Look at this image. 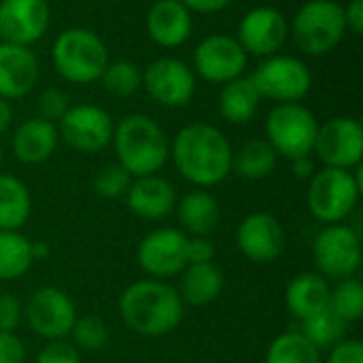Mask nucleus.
<instances>
[{
	"label": "nucleus",
	"instance_id": "39",
	"mask_svg": "<svg viewBox=\"0 0 363 363\" xmlns=\"http://www.w3.org/2000/svg\"><path fill=\"white\" fill-rule=\"evenodd\" d=\"M323 363H363V345L359 340L345 338L330 349V355Z\"/></svg>",
	"mask_w": 363,
	"mask_h": 363
},
{
	"label": "nucleus",
	"instance_id": "47",
	"mask_svg": "<svg viewBox=\"0 0 363 363\" xmlns=\"http://www.w3.org/2000/svg\"><path fill=\"white\" fill-rule=\"evenodd\" d=\"M0 164H2V147H0Z\"/></svg>",
	"mask_w": 363,
	"mask_h": 363
},
{
	"label": "nucleus",
	"instance_id": "38",
	"mask_svg": "<svg viewBox=\"0 0 363 363\" xmlns=\"http://www.w3.org/2000/svg\"><path fill=\"white\" fill-rule=\"evenodd\" d=\"M23 319V306L13 294H0V332H15Z\"/></svg>",
	"mask_w": 363,
	"mask_h": 363
},
{
	"label": "nucleus",
	"instance_id": "4",
	"mask_svg": "<svg viewBox=\"0 0 363 363\" xmlns=\"http://www.w3.org/2000/svg\"><path fill=\"white\" fill-rule=\"evenodd\" d=\"M111 62L104 40L89 28H66L51 45V64L55 72L74 85H89L100 81Z\"/></svg>",
	"mask_w": 363,
	"mask_h": 363
},
{
	"label": "nucleus",
	"instance_id": "31",
	"mask_svg": "<svg viewBox=\"0 0 363 363\" xmlns=\"http://www.w3.org/2000/svg\"><path fill=\"white\" fill-rule=\"evenodd\" d=\"M298 332L306 340H311L319 351H323V349H332L340 340H345L347 323L332 308H325V311L313 315L311 319L300 321V330Z\"/></svg>",
	"mask_w": 363,
	"mask_h": 363
},
{
	"label": "nucleus",
	"instance_id": "23",
	"mask_svg": "<svg viewBox=\"0 0 363 363\" xmlns=\"http://www.w3.org/2000/svg\"><path fill=\"white\" fill-rule=\"evenodd\" d=\"M330 296L332 287L325 277L319 272H300L285 289V306L294 319L304 321L330 308Z\"/></svg>",
	"mask_w": 363,
	"mask_h": 363
},
{
	"label": "nucleus",
	"instance_id": "36",
	"mask_svg": "<svg viewBox=\"0 0 363 363\" xmlns=\"http://www.w3.org/2000/svg\"><path fill=\"white\" fill-rule=\"evenodd\" d=\"M68 108H70V98L60 87H45L36 98L38 117H43L51 123H57Z\"/></svg>",
	"mask_w": 363,
	"mask_h": 363
},
{
	"label": "nucleus",
	"instance_id": "9",
	"mask_svg": "<svg viewBox=\"0 0 363 363\" xmlns=\"http://www.w3.org/2000/svg\"><path fill=\"white\" fill-rule=\"evenodd\" d=\"M317 272L328 281L355 277L362 266V236L349 223L325 225L313 242Z\"/></svg>",
	"mask_w": 363,
	"mask_h": 363
},
{
	"label": "nucleus",
	"instance_id": "24",
	"mask_svg": "<svg viewBox=\"0 0 363 363\" xmlns=\"http://www.w3.org/2000/svg\"><path fill=\"white\" fill-rule=\"evenodd\" d=\"M177 217L181 232L187 236H211L221 219L219 202L208 189H191L177 202Z\"/></svg>",
	"mask_w": 363,
	"mask_h": 363
},
{
	"label": "nucleus",
	"instance_id": "13",
	"mask_svg": "<svg viewBox=\"0 0 363 363\" xmlns=\"http://www.w3.org/2000/svg\"><path fill=\"white\" fill-rule=\"evenodd\" d=\"M23 317L36 336L51 342L70 336L77 321V308L64 289L40 287L28 298L23 306Z\"/></svg>",
	"mask_w": 363,
	"mask_h": 363
},
{
	"label": "nucleus",
	"instance_id": "7",
	"mask_svg": "<svg viewBox=\"0 0 363 363\" xmlns=\"http://www.w3.org/2000/svg\"><path fill=\"white\" fill-rule=\"evenodd\" d=\"M319 121L302 102L274 104L266 117V140L279 157L296 160L311 155L315 149Z\"/></svg>",
	"mask_w": 363,
	"mask_h": 363
},
{
	"label": "nucleus",
	"instance_id": "6",
	"mask_svg": "<svg viewBox=\"0 0 363 363\" xmlns=\"http://www.w3.org/2000/svg\"><path fill=\"white\" fill-rule=\"evenodd\" d=\"M347 34L345 6L334 0L304 2L289 23V36L306 55H325L334 51Z\"/></svg>",
	"mask_w": 363,
	"mask_h": 363
},
{
	"label": "nucleus",
	"instance_id": "17",
	"mask_svg": "<svg viewBox=\"0 0 363 363\" xmlns=\"http://www.w3.org/2000/svg\"><path fill=\"white\" fill-rule=\"evenodd\" d=\"M51 23L47 0H0V38L30 47L40 40Z\"/></svg>",
	"mask_w": 363,
	"mask_h": 363
},
{
	"label": "nucleus",
	"instance_id": "45",
	"mask_svg": "<svg viewBox=\"0 0 363 363\" xmlns=\"http://www.w3.org/2000/svg\"><path fill=\"white\" fill-rule=\"evenodd\" d=\"M13 117H15V111H13V104L11 100L2 98L0 96V136L6 134L13 125Z\"/></svg>",
	"mask_w": 363,
	"mask_h": 363
},
{
	"label": "nucleus",
	"instance_id": "19",
	"mask_svg": "<svg viewBox=\"0 0 363 363\" xmlns=\"http://www.w3.org/2000/svg\"><path fill=\"white\" fill-rule=\"evenodd\" d=\"M40 66L30 47L0 40V96L19 100L34 91Z\"/></svg>",
	"mask_w": 363,
	"mask_h": 363
},
{
	"label": "nucleus",
	"instance_id": "40",
	"mask_svg": "<svg viewBox=\"0 0 363 363\" xmlns=\"http://www.w3.org/2000/svg\"><path fill=\"white\" fill-rule=\"evenodd\" d=\"M215 259V245L208 236H189L187 240V266L189 264H208Z\"/></svg>",
	"mask_w": 363,
	"mask_h": 363
},
{
	"label": "nucleus",
	"instance_id": "26",
	"mask_svg": "<svg viewBox=\"0 0 363 363\" xmlns=\"http://www.w3.org/2000/svg\"><path fill=\"white\" fill-rule=\"evenodd\" d=\"M259 102H262V96L257 94L253 81L242 74V77L221 85L217 108H219L221 119H225L228 123L245 125L257 115Z\"/></svg>",
	"mask_w": 363,
	"mask_h": 363
},
{
	"label": "nucleus",
	"instance_id": "32",
	"mask_svg": "<svg viewBox=\"0 0 363 363\" xmlns=\"http://www.w3.org/2000/svg\"><path fill=\"white\" fill-rule=\"evenodd\" d=\"M102 87L117 98H128L143 87V70L132 60H111L100 77Z\"/></svg>",
	"mask_w": 363,
	"mask_h": 363
},
{
	"label": "nucleus",
	"instance_id": "41",
	"mask_svg": "<svg viewBox=\"0 0 363 363\" xmlns=\"http://www.w3.org/2000/svg\"><path fill=\"white\" fill-rule=\"evenodd\" d=\"M26 349L15 332H0V363H23Z\"/></svg>",
	"mask_w": 363,
	"mask_h": 363
},
{
	"label": "nucleus",
	"instance_id": "16",
	"mask_svg": "<svg viewBox=\"0 0 363 363\" xmlns=\"http://www.w3.org/2000/svg\"><path fill=\"white\" fill-rule=\"evenodd\" d=\"M289 38V21L283 11L274 6H255L245 13L238 23L236 40L247 51V55L268 57L281 53Z\"/></svg>",
	"mask_w": 363,
	"mask_h": 363
},
{
	"label": "nucleus",
	"instance_id": "35",
	"mask_svg": "<svg viewBox=\"0 0 363 363\" xmlns=\"http://www.w3.org/2000/svg\"><path fill=\"white\" fill-rule=\"evenodd\" d=\"M130 183H132V177L119 164H108L96 172L94 191L104 200H117V198L125 196Z\"/></svg>",
	"mask_w": 363,
	"mask_h": 363
},
{
	"label": "nucleus",
	"instance_id": "30",
	"mask_svg": "<svg viewBox=\"0 0 363 363\" xmlns=\"http://www.w3.org/2000/svg\"><path fill=\"white\" fill-rule=\"evenodd\" d=\"M266 363H323V357L300 332H285L270 342Z\"/></svg>",
	"mask_w": 363,
	"mask_h": 363
},
{
	"label": "nucleus",
	"instance_id": "42",
	"mask_svg": "<svg viewBox=\"0 0 363 363\" xmlns=\"http://www.w3.org/2000/svg\"><path fill=\"white\" fill-rule=\"evenodd\" d=\"M345 21H347V30L353 34H362L363 32V0H351L345 6Z\"/></svg>",
	"mask_w": 363,
	"mask_h": 363
},
{
	"label": "nucleus",
	"instance_id": "14",
	"mask_svg": "<svg viewBox=\"0 0 363 363\" xmlns=\"http://www.w3.org/2000/svg\"><path fill=\"white\" fill-rule=\"evenodd\" d=\"M313 151L328 168L353 170V168L362 166V121L353 119V117H332L325 123H319Z\"/></svg>",
	"mask_w": 363,
	"mask_h": 363
},
{
	"label": "nucleus",
	"instance_id": "10",
	"mask_svg": "<svg viewBox=\"0 0 363 363\" xmlns=\"http://www.w3.org/2000/svg\"><path fill=\"white\" fill-rule=\"evenodd\" d=\"M143 87L147 96L166 108H183L196 96V72L179 57H157L143 70Z\"/></svg>",
	"mask_w": 363,
	"mask_h": 363
},
{
	"label": "nucleus",
	"instance_id": "12",
	"mask_svg": "<svg viewBox=\"0 0 363 363\" xmlns=\"http://www.w3.org/2000/svg\"><path fill=\"white\" fill-rule=\"evenodd\" d=\"M249 55L230 34H208L194 49V72L208 83L225 85L245 74Z\"/></svg>",
	"mask_w": 363,
	"mask_h": 363
},
{
	"label": "nucleus",
	"instance_id": "5",
	"mask_svg": "<svg viewBox=\"0 0 363 363\" xmlns=\"http://www.w3.org/2000/svg\"><path fill=\"white\" fill-rule=\"evenodd\" d=\"M362 189V166L353 170L323 166L308 181L306 204L317 221L325 225L345 223L355 213Z\"/></svg>",
	"mask_w": 363,
	"mask_h": 363
},
{
	"label": "nucleus",
	"instance_id": "28",
	"mask_svg": "<svg viewBox=\"0 0 363 363\" xmlns=\"http://www.w3.org/2000/svg\"><path fill=\"white\" fill-rule=\"evenodd\" d=\"M277 162L279 155L270 147V143L253 138L232 153V172H236L245 181H262L274 172Z\"/></svg>",
	"mask_w": 363,
	"mask_h": 363
},
{
	"label": "nucleus",
	"instance_id": "22",
	"mask_svg": "<svg viewBox=\"0 0 363 363\" xmlns=\"http://www.w3.org/2000/svg\"><path fill=\"white\" fill-rule=\"evenodd\" d=\"M60 143L57 125L43 119V117H30L21 121L11 138V149L17 162L26 166H36L47 162Z\"/></svg>",
	"mask_w": 363,
	"mask_h": 363
},
{
	"label": "nucleus",
	"instance_id": "21",
	"mask_svg": "<svg viewBox=\"0 0 363 363\" xmlns=\"http://www.w3.org/2000/svg\"><path fill=\"white\" fill-rule=\"evenodd\" d=\"M194 32L191 11L181 0H155L147 13L149 38L166 49L181 47Z\"/></svg>",
	"mask_w": 363,
	"mask_h": 363
},
{
	"label": "nucleus",
	"instance_id": "25",
	"mask_svg": "<svg viewBox=\"0 0 363 363\" xmlns=\"http://www.w3.org/2000/svg\"><path fill=\"white\" fill-rule=\"evenodd\" d=\"M225 287V277L219 266L208 264H189L181 272V287L177 289L183 304L189 306H208L213 304Z\"/></svg>",
	"mask_w": 363,
	"mask_h": 363
},
{
	"label": "nucleus",
	"instance_id": "2",
	"mask_svg": "<svg viewBox=\"0 0 363 363\" xmlns=\"http://www.w3.org/2000/svg\"><path fill=\"white\" fill-rule=\"evenodd\" d=\"M121 321L136 334L157 338L174 332L185 315V304L166 281L145 279L132 283L119 296Z\"/></svg>",
	"mask_w": 363,
	"mask_h": 363
},
{
	"label": "nucleus",
	"instance_id": "33",
	"mask_svg": "<svg viewBox=\"0 0 363 363\" xmlns=\"http://www.w3.org/2000/svg\"><path fill=\"white\" fill-rule=\"evenodd\" d=\"M330 308L349 325L363 317V285L357 279H342L336 281L330 296Z\"/></svg>",
	"mask_w": 363,
	"mask_h": 363
},
{
	"label": "nucleus",
	"instance_id": "15",
	"mask_svg": "<svg viewBox=\"0 0 363 363\" xmlns=\"http://www.w3.org/2000/svg\"><path fill=\"white\" fill-rule=\"evenodd\" d=\"M187 240L189 236L177 228L153 230L140 240L136 262L151 279L177 277L187 268Z\"/></svg>",
	"mask_w": 363,
	"mask_h": 363
},
{
	"label": "nucleus",
	"instance_id": "27",
	"mask_svg": "<svg viewBox=\"0 0 363 363\" xmlns=\"http://www.w3.org/2000/svg\"><path fill=\"white\" fill-rule=\"evenodd\" d=\"M32 213L28 185L15 174L0 172V230H19Z\"/></svg>",
	"mask_w": 363,
	"mask_h": 363
},
{
	"label": "nucleus",
	"instance_id": "44",
	"mask_svg": "<svg viewBox=\"0 0 363 363\" xmlns=\"http://www.w3.org/2000/svg\"><path fill=\"white\" fill-rule=\"evenodd\" d=\"M317 172L315 168V162L311 155H304V157H296L291 160V174L300 181H311V177Z\"/></svg>",
	"mask_w": 363,
	"mask_h": 363
},
{
	"label": "nucleus",
	"instance_id": "29",
	"mask_svg": "<svg viewBox=\"0 0 363 363\" xmlns=\"http://www.w3.org/2000/svg\"><path fill=\"white\" fill-rule=\"evenodd\" d=\"M32 264V240L19 230H0V281L21 279Z\"/></svg>",
	"mask_w": 363,
	"mask_h": 363
},
{
	"label": "nucleus",
	"instance_id": "3",
	"mask_svg": "<svg viewBox=\"0 0 363 363\" xmlns=\"http://www.w3.org/2000/svg\"><path fill=\"white\" fill-rule=\"evenodd\" d=\"M111 145L115 149L117 164L132 179L157 174L170 160V140L166 132L155 119L143 113L125 115L115 123Z\"/></svg>",
	"mask_w": 363,
	"mask_h": 363
},
{
	"label": "nucleus",
	"instance_id": "11",
	"mask_svg": "<svg viewBox=\"0 0 363 363\" xmlns=\"http://www.w3.org/2000/svg\"><path fill=\"white\" fill-rule=\"evenodd\" d=\"M60 140L79 153H100L113 140L115 121L98 104H70L64 117L55 123Z\"/></svg>",
	"mask_w": 363,
	"mask_h": 363
},
{
	"label": "nucleus",
	"instance_id": "46",
	"mask_svg": "<svg viewBox=\"0 0 363 363\" xmlns=\"http://www.w3.org/2000/svg\"><path fill=\"white\" fill-rule=\"evenodd\" d=\"M49 257V245L47 242H32V259L45 262Z\"/></svg>",
	"mask_w": 363,
	"mask_h": 363
},
{
	"label": "nucleus",
	"instance_id": "1",
	"mask_svg": "<svg viewBox=\"0 0 363 363\" xmlns=\"http://www.w3.org/2000/svg\"><path fill=\"white\" fill-rule=\"evenodd\" d=\"M232 153L228 136L206 121L183 125L170 140V160L179 174L200 189L221 185L230 177Z\"/></svg>",
	"mask_w": 363,
	"mask_h": 363
},
{
	"label": "nucleus",
	"instance_id": "8",
	"mask_svg": "<svg viewBox=\"0 0 363 363\" xmlns=\"http://www.w3.org/2000/svg\"><path fill=\"white\" fill-rule=\"evenodd\" d=\"M249 79L253 81L262 100L266 98L274 104L302 102L313 87V72L308 64L287 53L262 57Z\"/></svg>",
	"mask_w": 363,
	"mask_h": 363
},
{
	"label": "nucleus",
	"instance_id": "20",
	"mask_svg": "<svg viewBox=\"0 0 363 363\" xmlns=\"http://www.w3.org/2000/svg\"><path fill=\"white\" fill-rule=\"evenodd\" d=\"M125 202L132 215L145 221H160L166 219L174 206H177V191L174 185L157 174H147V177H136L132 179L128 191H125Z\"/></svg>",
	"mask_w": 363,
	"mask_h": 363
},
{
	"label": "nucleus",
	"instance_id": "37",
	"mask_svg": "<svg viewBox=\"0 0 363 363\" xmlns=\"http://www.w3.org/2000/svg\"><path fill=\"white\" fill-rule=\"evenodd\" d=\"M34 363H81V353L64 340H51L38 351Z\"/></svg>",
	"mask_w": 363,
	"mask_h": 363
},
{
	"label": "nucleus",
	"instance_id": "43",
	"mask_svg": "<svg viewBox=\"0 0 363 363\" xmlns=\"http://www.w3.org/2000/svg\"><path fill=\"white\" fill-rule=\"evenodd\" d=\"M191 13H219L228 9L234 0H181Z\"/></svg>",
	"mask_w": 363,
	"mask_h": 363
},
{
	"label": "nucleus",
	"instance_id": "34",
	"mask_svg": "<svg viewBox=\"0 0 363 363\" xmlns=\"http://www.w3.org/2000/svg\"><path fill=\"white\" fill-rule=\"evenodd\" d=\"M74 345L79 351H89V353H98L106 347L111 334H108V325L94 315H85V317H77L72 332H70Z\"/></svg>",
	"mask_w": 363,
	"mask_h": 363
},
{
	"label": "nucleus",
	"instance_id": "18",
	"mask_svg": "<svg viewBox=\"0 0 363 363\" xmlns=\"http://www.w3.org/2000/svg\"><path fill=\"white\" fill-rule=\"evenodd\" d=\"M236 247L253 264H270L285 251V232L270 213H251L236 228Z\"/></svg>",
	"mask_w": 363,
	"mask_h": 363
}]
</instances>
